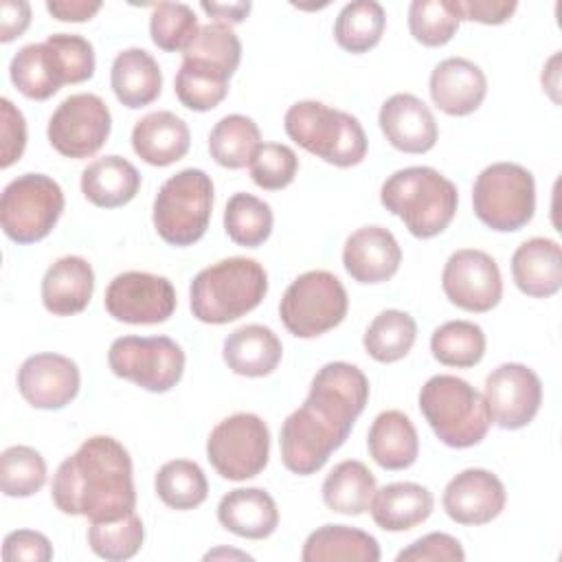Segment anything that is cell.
<instances>
[{"label":"cell","mask_w":562,"mask_h":562,"mask_svg":"<svg viewBox=\"0 0 562 562\" xmlns=\"http://www.w3.org/2000/svg\"><path fill=\"white\" fill-rule=\"evenodd\" d=\"M31 24V4L24 0H4L0 4V42L20 37Z\"/></svg>","instance_id":"obj_52"},{"label":"cell","mask_w":562,"mask_h":562,"mask_svg":"<svg viewBox=\"0 0 562 562\" xmlns=\"http://www.w3.org/2000/svg\"><path fill=\"white\" fill-rule=\"evenodd\" d=\"M378 123L389 145L404 154H426L439 136L430 108L411 92L389 97L380 108Z\"/></svg>","instance_id":"obj_19"},{"label":"cell","mask_w":562,"mask_h":562,"mask_svg":"<svg viewBox=\"0 0 562 562\" xmlns=\"http://www.w3.org/2000/svg\"><path fill=\"white\" fill-rule=\"evenodd\" d=\"M503 481L483 468H468L452 476L443 490V509L457 525H487L505 509Z\"/></svg>","instance_id":"obj_18"},{"label":"cell","mask_w":562,"mask_h":562,"mask_svg":"<svg viewBox=\"0 0 562 562\" xmlns=\"http://www.w3.org/2000/svg\"><path fill=\"white\" fill-rule=\"evenodd\" d=\"M268 294V274L257 259L228 257L202 268L189 285V307L200 323L226 325L252 312Z\"/></svg>","instance_id":"obj_4"},{"label":"cell","mask_w":562,"mask_h":562,"mask_svg":"<svg viewBox=\"0 0 562 562\" xmlns=\"http://www.w3.org/2000/svg\"><path fill=\"white\" fill-rule=\"evenodd\" d=\"M195 11L184 2H158L149 15V35L151 42L165 50L176 53L184 50L198 33Z\"/></svg>","instance_id":"obj_43"},{"label":"cell","mask_w":562,"mask_h":562,"mask_svg":"<svg viewBox=\"0 0 562 562\" xmlns=\"http://www.w3.org/2000/svg\"><path fill=\"white\" fill-rule=\"evenodd\" d=\"M2 558L7 562L24 560V562H48L53 558V544L50 540L31 529H18L7 533L2 542Z\"/></svg>","instance_id":"obj_50"},{"label":"cell","mask_w":562,"mask_h":562,"mask_svg":"<svg viewBox=\"0 0 562 562\" xmlns=\"http://www.w3.org/2000/svg\"><path fill=\"white\" fill-rule=\"evenodd\" d=\"M66 83H83L94 75V48L77 33H53L46 37Z\"/></svg>","instance_id":"obj_46"},{"label":"cell","mask_w":562,"mask_h":562,"mask_svg":"<svg viewBox=\"0 0 562 562\" xmlns=\"http://www.w3.org/2000/svg\"><path fill=\"white\" fill-rule=\"evenodd\" d=\"M213 558H239V560H250L248 553L241 551H233V549H213L204 555V560H213Z\"/></svg>","instance_id":"obj_56"},{"label":"cell","mask_w":562,"mask_h":562,"mask_svg":"<svg viewBox=\"0 0 562 562\" xmlns=\"http://www.w3.org/2000/svg\"><path fill=\"white\" fill-rule=\"evenodd\" d=\"M241 59V42L224 22H209L198 29L195 37L182 50V64L189 70L228 81Z\"/></svg>","instance_id":"obj_28"},{"label":"cell","mask_w":562,"mask_h":562,"mask_svg":"<svg viewBox=\"0 0 562 562\" xmlns=\"http://www.w3.org/2000/svg\"><path fill=\"white\" fill-rule=\"evenodd\" d=\"M349 307L342 281L327 270L299 274L281 296L279 316L296 338H316L338 327Z\"/></svg>","instance_id":"obj_9"},{"label":"cell","mask_w":562,"mask_h":562,"mask_svg":"<svg viewBox=\"0 0 562 562\" xmlns=\"http://www.w3.org/2000/svg\"><path fill=\"white\" fill-rule=\"evenodd\" d=\"M402 263V248L384 226H362L353 231L342 246V266L347 274L364 285L389 281Z\"/></svg>","instance_id":"obj_20"},{"label":"cell","mask_w":562,"mask_h":562,"mask_svg":"<svg viewBox=\"0 0 562 562\" xmlns=\"http://www.w3.org/2000/svg\"><path fill=\"white\" fill-rule=\"evenodd\" d=\"M485 334L472 321H448L430 336L432 358L446 367L470 369L485 356Z\"/></svg>","instance_id":"obj_40"},{"label":"cell","mask_w":562,"mask_h":562,"mask_svg":"<svg viewBox=\"0 0 562 562\" xmlns=\"http://www.w3.org/2000/svg\"><path fill=\"white\" fill-rule=\"evenodd\" d=\"M459 20L481 24H503L518 9L516 0H450Z\"/></svg>","instance_id":"obj_51"},{"label":"cell","mask_w":562,"mask_h":562,"mask_svg":"<svg viewBox=\"0 0 562 562\" xmlns=\"http://www.w3.org/2000/svg\"><path fill=\"white\" fill-rule=\"evenodd\" d=\"M430 99L448 116H468L487 94L485 72L465 57H448L430 72Z\"/></svg>","instance_id":"obj_21"},{"label":"cell","mask_w":562,"mask_h":562,"mask_svg":"<svg viewBox=\"0 0 562 562\" xmlns=\"http://www.w3.org/2000/svg\"><path fill=\"white\" fill-rule=\"evenodd\" d=\"M81 386L79 367L61 353L29 356L18 369L20 395L40 411H59L68 406Z\"/></svg>","instance_id":"obj_17"},{"label":"cell","mask_w":562,"mask_h":562,"mask_svg":"<svg viewBox=\"0 0 562 562\" xmlns=\"http://www.w3.org/2000/svg\"><path fill=\"white\" fill-rule=\"evenodd\" d=\"M474 215L492 231L514 233L536 213V182L518 162L487 165L472 187Z\"/></svg>","instance_id":"obj_8"},{"label":"cell","mask_w":562,"mask_h":562,"mask_svg":"<svg viewBox=\"0 0 562 562\" xmlns=\"http://www.w3.org/2000/svg\"><path fill=\"white\" fill-rule=\"evenodd\" d=\"M101 9L99 0H48L46 11L59 22H86Z\"/></svg>","instance_id":"obj_53"},{"label":"cell","mask_w":562,"mask_h":562,"mask_svg":"<svg viewBox=\"0 0 562 562\" xmlns=\"http://www.w3.org/2000/svg\"><path fill=\"white\" fill-rule=\"evenodd\" d=\"M303 562H378V540L356 527L323 525L312 531L301 551Z\"/></svg>","instance_id":"obj_32"},{"label":"cell","mask_w":562,"mask_h":562,"mask_svg":"<svg viewBox=\"0 0 562 562\" xmlns=\"http://www.w3.org/2000/svg\"><path fill=\"white\" fill-rule=\"evenodd\" d=\"M0 112H2V154H0V167L7 169L15 160L22 158L24 147H26V121L24 114L7 99H0Z\"/></svg>","instance_id":"obj_49"},{"label":"cell","mask_w":562,"mask_h":562,"mask_svg":"<svg viewBox=\"0 0 562 562\" xmlns=\"http://www.w3.org/2000/svg\"><path fill=\"white\" fill-rule=\"evenodd\" d=\"M110 86L114 97L130 110L154 103L162 90V72L158 61L145 48H125L116 53L110 68Z\"/></svg>","instance_id":"obj_29"},{"label":"cell","mask_w":562,"mask_h":562,"mask_svg":"<svg viewBox=\"0 0 562 562\" xmlns=\"http://www.w3.org/2000/svg\"><path fill=\"white\" fill-rule=\"evenodd\" d=\"M417 323L408 312L384 310L367 327L362 336L364 351L378 362H397L415 345Z\"/></svg>","instance_id":"obj_36"},{"label":"cell","mask_w":562,"mask_h":562,"mask_svg":"<svg viewBox=\"0 0 562 562\" xmlns=\"http://www.w3.org/2000/svg\"><path fill=\"white\" fill-rule=\"evenodd\" d=\"M46 483V461L31 446H9L0 457V487L4 496L26 498Z\"/></svg>","instance_id":"obj_42"},{"label":"cell","mask_w":562,"mask_h":562,"mask_svg":"<svg viewBox=\"0 0 562 562\" xmlns=\"http://www.w3.org/2000/svg\"><path fill=\"white\" fill-rule=\"evenodd\" d=\"M558 61H560V55L555 53L549 64L542 68V90H547L551 94V99L558 103L560 99L555 97V90H558Z\"/></svg>","instance_id":"obj_55"},{"label":"cell","mask_w":562,"mask_h":562,"mask_svg":"<svg viewBox=\"0 0 562 562\" xmlns=\"http://www.w3.org/2000/svg\"><path fill=\"white\" fill-rule=\"evenodd\" d=\"M397 562H463L465 551L461 542L443 531H432L417 538L413 544L402 549Z\"/></svg>","instance_id":"obj_48"},{"label":"cell","mask_w":562,"mask_h":562,"mask_svg":"<svg viewBox=\"0 0 562 562\" xmlns=\"http://www.w3.org/2000/svg\"><path fill=\"white\" fill-rule=\"evenodd\" d=\"M200 7H202L204 13H209L211 18L222 20L224 24H226V22H231V24L244 22L246 15H248L250 9H252V4H250L248 0H246V2H244V0H239V2H206V0H202Z\"/></svg>","instance_id":"obj_54"},{"label":"cell","mask_w":562,"mask_h":562,"mask_svg":"<svg viewBox=\"0 0 562 562\" xmlns=\"http://www.w3.org/2000/svg\"><path fill=\"white\" fill-rule=\"evenodd\" d=\"M103 303L108 314L119 323L156 325L173 314L178 299L167 277L127 270L110 281Z\"/></svg>","instance_id":"obj_14"},{"label":"cell","mask_w":562,"mask_h":562,"mask_svg":"<svg viewBox=\"0 0 562 562\" xmlns=\"http://www.w3.org/2000/svg\"><path fill=\"white\" fill-rule=\"evenodd\" d=\"M283 356L279 336L259 323L241 325L224 338L222 358L226 367L244 378L270 375Z\"/></svg>","instance_id":"obj_26"},{"label":"cell","mask_w":562,"mask_h":562,"mask_svg":"<svg viewBox=\"0 0 562 562\" xmlns=\"http://www.w3.org/2000/svg\"><path fill=\"white\" fill-rule=\"evenodd\" d=\"M382 206L400 217L417 239L441 235L454 220L459 191L452 180L432 167H404L393 171L380 189Z\"/></svg>","instance_id":"obj_3"},{"label":"cell","mask_w":562,"mask_h":562,"mask_svg":"<svg viewBox=\"0 0 562 562\" xmlns=\"http://www.w3.org/2000/svg\"><path fill=\"white\" fill-rule=\"evenodd\" d=\"M283 127L299 147L334 167H353L367 156V134L360 121L327 103L296 101L288 108Z\"/></svg>","instance_id":"obj_5"},{"label":"cell","mask_w":562,"mask_h":562,"mask_svg":"<svg viewBox=\"0 0 562 562\" xmlns=\"http://www.w3.org/2000/svg\"><path fill=\"white\" fill-rule=\"evenodd\" d=\"M108 364L116 378L167 393L182 380L184 351L169 336H121L110 345Z\"/></svg>","instance_id":"obj_11"},{"label":"cell","mask_w":562,"mask_h":562,"mask_svg":"<svg viewBox=\"0 0 562 562\" xmlns=\"http://www.w3.org/2000/svg\"><path fill=\"white\" fill-rule=\"evenodd\" d=\"M64 211V191L46 173H22L13 178L0 198V224L15 244L44 239Z\"/></svg>","instance_id":"obj_10"},{"label":"cell","mask_w":562,"mask_h":562,"mask_svg":"<svg viewBox=\"0 0 562 562\" xmlns=\"http://www.w3.org/2000/svg\"><path fill=\"white\" fill-rule=\"evenodd\" d=\"M419 411L435 437L450 448H472L481 443L492 424L483 393L463 378L448 373L432 375L424 382Z\"/></svg>","instance_id":"obj_6"},{"label":"cell","mask_w":562,"mask_h":562,"mask_svg":"<svg viewBox=\"0 0 562 562\" xmlns=\"http://www.w3.org/2000/svg\"><path fill=\"white\" fill-rule=\"evenodd\" d=\"M154 487L158 498L178 512L195 509L209 496V481L204 470L189 459H171L156 472Z\"/></svg>","instance_id":"obj_38"},{"label":"cell","mask_w":562,"mask_h":562,"mask_svg":"<svg viewBox=\"0 0 562 562\" xmlns=\"http://www.w3.org/2000/svg\"><path fill=\"white\" fill-rule=\"evenodd\" d=\"M459 22L450 0H413L408 7V31L424 46L448 44Z\"/></svg>","instance_id":"obj_44"},{"label":"cell","mask_w":562,"mask_h":562,"mask_svg":"<svg viewBox=\"0 0 562 562\" xmlns=\"http://www.w3.org/2000/svg\"><path fill=\"white\" fill-rule=\"evenodd\" d=\"M272 209L252 193H233L224 209V231L228 239L244 248L261 246L272 233Z\"/></svg>","instance_id":"obj_39"},{"label":"cell","mask_w":562,"mask_h":562,"mask_svg":"<svg viewBox=\"0 0 562 562\" xmlns=\"http://www.w3.org/2000/svg\"><path fill=\"white\" fill-rule=\"evenodd\" d=\"M270 457V430L255 413H235L215 424L206 439V459L222 479L257 476Z\"/></svg>","instance_id":"obj_12"},{"label":"cell","mask_w":562,"mask_h":562,"mask_svg":"<svg viewBox=\"0 0 562 562\" xmlns=\"http://www.w3.org/2000/svg\"><path fill=\"white\" fill-rule=\"evenodd\" d=\"M448 301L465 312L483 314L503 299V277L492 255L476 248L454 250L441 272Z\"/></svg>","instance_id":"obj_16"},{"label":"cell","mask_w":562,"mask_h":562,"mask_svg":"<svg viewBox=\"0 0 562 562\" xmlns=\"http://www.w3.org/2000/svg\"><path fill=\"white\" fill-rule=\"evenodd\" d=\"M367 448L380 468L406 470L417 461L419 437L411 417L391 408L373 419L367 432Z\"/></svg>","instance_id":"obj_31"},{"label":"cell","mask_w":562,"mask_h":562,"mask_svg":"<svg viewBox=\"0 0 562 562\" xmlns=\"http://www.w3.org/2000/svg\"><path fill=\"white\" fill-rule=\"evenodd\" d=\"M321 492L327 509L345 516H360L371 507L375 476L362 461L345 459L325 476Z\"/></svg>","instance_id":"obj_33"},{"label":"cell","mask_w":562,"mask_h":562,"mask_svg":"<svg viewBox=\"0 0 562 562\" xmlns=\"http://www.w3.org/2000/svg\"><path fill=\"white\" fill-rule=\"evenodd\" d=\"M369 402L367 375L349 362H327L312 378L305 402L281 426V461L299 476L316 474L349 437Z\"/></svg>","instance_id":"obj_1"},{"label":"cell","mask_w":562,"mask_h":562,"mask_svg":"<svg viewBox=\"0 0 562 562\" xmlns=\"http://www.w3.org/2000/svg\"><path fill=\"white\" fill-rule=\"evenodd\" d=\"M483 400L490 422L503 430H518L533 422L542 404V382L533 369L505 362L485 378Z\"/></svg>","instance_id":"obj_15"},{"label":"cell","mask_w":562,"mask_h":562,"mask_svg":"<svg viewBox=\"0 0 562 562\" xmlns=\"http://www.w3.org/2000/svg\"><path fill=\"white\" fill-rule=\"evenodd\" d=\"M50 496L61 514L86 516L90 522L134 512L136 490L127 448L110 435L86 439L59 463Z\"/></svg>","instance_id":"obj_2"},{"label":"cell","mask_w":562,"mask_h":562,"mask_svg":"<svg viewBox=\"0 0 562 562\" xmlns=\"http://www.w3.org/2000/svg\"><path fill=\"white\" fill-rule=\"evenodd\" d=\"M213 213V180L202 169H182L167 178L154 200L151 222L162 241L191 246L209 228Z\"/></svg>","instance_id":"obj_7"},{"label":"cell","mask_w":562,"mask_h":562,"mask_svg":"<svg viewBox=\"0 0 562 562\" xmlns=\"http://www.w3.org/2000/svg\"><path fill=\"white\" fill-rule=\"evenodd\" d=\"M250 178L266 191H279L292 184L299 171V158L283 143H261L248 162Z\"/></svg>","instance_id":"obj_45"},{"label":"cell","mask_w":562,"mask_h":562,"mask_svg":"<svg viewBox=\"0 0 562 562\" xmlns=\"http://www.w3.org/2000/svg\"><path fill=\"white\" fill-rule=\"evenodd\" d=\"M516 288L533 299H549L562 288V248L555 239L531 237L512 255Z\"/></svg>","instance_id":"obj_22"},{"label":"cell","mask_w":562,"mask_h":562,"mask_svg":"<svg viewBox=\"0 0 562 562\" xmlns=\"http://www.w3.org/2000/svg\"><path fill=\"white\" fill-rule=\"evenodd\" d=\"M13 86L33 101L50 99L66 81L57 66V59L46 42L22 46L9 66Z\"/></svg>","instance_id":"obj_34"},{"label":"cell","mask_w":562,"mask_h":562,"mask_svg":"<svg viewBox=\"0 0 562 562\" xmlns=\"http://www.w3.org/2000/svg\"><path fill=\"white\" fill-rule=\"evenodd\" d=\"M191 147L189 125L169 110H156L136 121L132 130L134 154L154 167H167L187 156Z\"/></svg>","instance_id":"obj_23"},{"label":"cell","mask_w":562,"mask_h":562,"mask_svg":"<svg viewBox=\"0 0 562 562\" xmlns=\"http://www.w3.org/2000/svg\"><path fill=\"white\" fill-rule=\"evenodd\" d=\"M94 292V270L79 255L59 257L42 277V303L55 316H72L88 307Z\"/></svg>","instance_id":"obj_24"},{"label":"cell","mask_w":562,"mask_h":562,"mask_svg":"<svg viewBox=\"0 0 562 562\" xmlns=\"http://www.w3.org/2000/svg\"><path fill=\"white\" fill-rule=\"evenodd\" d=\"M173 90L178 101L193 110V112H206L217 108L226 94H228V81H220L213 79L209 75L189 70L184 66H180L176 79H173Z\"/></svg>","instance_id":"obj_47"},{"label":"cell","mask_w":562,"mask_h":562,"mask_svg":"<svg viewBox=\"0 0 562 562\" xmlns=\"http://www.w3.org/2000/svg\"><path fill=\"white\" fill-rule=\"evenodd\" d=\"M435 507V496L428 487L411 481L389 483L375 490L371 498V518L384 531H408L422 525Z\"/></svg>","instance_id":"obj_27"},{"label":"cell","mask_w":562,"mask_h":562,"mask_svg":"<svg viewBox=\"0 0 562 562\" xmlns=\"http://www.w3.org/2000/svg\"><path fill=\"white\" fill-rule=\"evenodd\" d=\"M220 525L248 540H263L274 533L279 525V509L274 498L261 487H235L217 503Z\"/></svg>","instance_id":"obj_25"},{"label":"cell","mask_w":562,"mask_h":562,"mask_svg":"<svg viewBox=\"0 0 562 562\" xmlns=\"http://www.w3.org/2000/svg\"><path fill=\"white\" fill-rule=\"evenodd\" d=\"M261 145V132L250 116L226 114L209 134L211 158L226 169H241Z\"/></svg>","instance_id":"obj_35"},{"label":"cell","mask_w":562,"mask_h":562,"mask_svg":"<svg viewBox=\"0 0 562 562\" xmlns=\"http://www.w3.org/2000/svg\"><path fill=\"white\" fill-rule=\"evenodd\" d=\"M386 26V13L375 0H356L340 9L334 22V37L347 53L360 55L378 46Z\"/></svg>","instance_id":"obj_37"},{"label":"cell","mask_w":562,"mask_h":562,"mask_svg":"<svg viewBox=\"0 0 562 562\" xmlns=\"http://www.w3.org/2000/svg\"><path fill=\"white\" fill-rule=\"evenodd\" d=\"M138 189V169L116 154L97 158L81 171V193L88 202L101 209L125 206L136 198Z\"/></svg>","instance_id":"obj_30"},{"label":"cell","mask_w":562,"mask_h":562,"mask_svg":"<svg viewBox=\"0 0 562 562\" xmlns=\"http://www.w3.org/2000/svg\"><path fill=\"white\" fill-rule=\"evenodd\" d=\"M112 114L105 101L92 92L66 97L48 119L46 136L53 149L66 158H90L108 140Z\"/></svg>","instance_id":"obj_13"},{"label":"cell","mask_w":562,"mask_h":562,"mask_svg":"<svg viewBox=\"0 0 562 562\" xmlns=\"http://www.w3.org/2000/svg\"><path fill=\"white\" fill-rule=\"evenodd\" d=\"M143 540L145 529L136 512H130L116 520L90 522L88 529V544L92 553L110 562H123L134 558L140 551Z\"/></svg>","instance_id":"obj_41"}]
</instances>
